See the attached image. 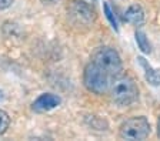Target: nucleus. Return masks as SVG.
Masks as SVG:
<instances>
[{
    "label": "nucleus",
    "instance_id": "1",
    "mask_svg": "<svg viewBox=\"0 0 160 141\" xmlns=\"http://www.w3.org/2000/svg\"><path fill=\"white\" fill-rule=\"evenodd\" d=\"M109 90L112 100L122 107H127V106L133 104L139 97V88H137L136 83L133 81V78L127 77V76H122V77L117 76L112 81Z\"/></svg>",
    "mask_w": 160,
    "mask_h": 141
},
{
    "label": "nucleus",
    "instance_id": "2",
    "mask_svg": "<svg viewBox=\"0 0 160 141\" xmlns=\"http://www.w3.org/2000/svg\"><path fill=\"white\" fill-rule=\"evenodd\" d=\"M92 61L97 67L102 68L104 73L109 74L112 80H114L117 76H120L122 68H123L119 53L112 47H100L99 50H96V53L93 54Z\"/></svg>",
    "mask_w": 160,
    "mask_h": 141
},
{
    "label": "nucleus",
    "instance_id": "3",
    "mask_svg": "<svg viewBox=\"0 0 160 141\" xmlns=\"http://www.w3.org/2000/svg\"><path fill=\"white\" fill-rule=\"evenodd\" d=\"M84 86L89 91L94 94H104L109 91L110 84H112V77L107 73H104L100 67H97L93 61H90L84 68L83 74Z\"/></svg>",
    "mask_w": 160,
    "mask_h": 141
},
{
    "label": "nucleus",
    "instance_id": "4",
    "mask_svg": "<svg viewBox=\"0 0 160 141\" xmlns=\"http://www.w3.org/2000/svg\"><path fill=\"white\" fill-rule=\"evenodd\" d=\"M150 134V124L144 117H132L120 125V137L123 140H144Z\"/></svg>",
    "mask_w": 160,
    "mask_h": 141
},
{
    "label": "nucleus",
    "instance_id": "5",
    "mask_svg": "<svg viewBox=\"0 0 160 141\" xmlns=\"http://www.w3.org/2000/svg\"><path fill=\"white\" fill-rule=\"evenodd\" d=\"M67 14L70 21L77 27H89L96 17L92 6L80 0H74L70 3V6L67 7Z\"/></svg>",
    "mask_w": 160,
    "mask_h": 141
},
{
    "label": "nucleus",
    "instance_id": "6",
    "mask_svg": "<svg viewBox=\"0 0 160 141\" xmlns=\"http://www.w3.org/2000/svg\"><path fill=\"white\" fill-rule=\"evenodd\" d=\"M60 103H62V98L59 96L52 93H46V94H42L40 97H37L34 100L32 108L36 113H46V111H50L53 108H56L57 106H60Z\"/></svg>",
    "mask_w": 160,
    "mask_h": 141
},
{
    "label": "nucleus",
    "instance_id": "7",
    "mask_svg": "<svg viewBox=\"0 0 160 141\" xmlns=\"http://www.w3.org/2000/svg\"><path fill=\"white\" fill-rule=\"evenodd\" d=\"M124 20L133 26H140L144 21V12L139 4H132L124 12Z\"/></svg>",
    "mask_w": 160,
    "mask_h": 141
},
{
    "label": "nucleus",
    "instance_id": "8",
    "mask_svg": "<svg viewBox=\"0 0 160 141\" xmlns=\"http://www.w3.org/2000/svg\"><path fill=\"white\" fill-rule=\"evenodd\" d=\"M140 66L143 67L144 70V77L149 81L152 86H160V70H156V68L152 67V64L143 57H137Z\"/></svg>",
    "mask_w": 160,
    "mask_h": 141
},
{
    "label": "nucleus",
    "instance_id": "9",
    "mask_svg": "<svg viewBox=\"0 0 160 141\" xmlns=\"http://www.w3.org/2000/svg\"><path fill=\"white\" fill-rule=\"evenodd\" d=\"M136 41H137V44H139L140 50L143 51V53H146V54L152 53V46H150L149 39L146 37L144 31H142V30L136 31Z\"/></svg>",
    "mask_w": 160,
    "mask_h": 141
},
{
    "label": "nucleus",
    "instance_id": "10",
    "mask_svg": "<svg viewBox=\"0 0 160 141\" xmlns=\"http://www.w3.org/2000/svg\"><path fill=\"white\" fill-rule=\"evenodd\" d=\"M9 124H10V117L7 114L6 111L0 110V135L4 134L9 128Z\"/></svg>",
    "mask_w": 160,
    "mask_h": 141
},
{
    "label": "nucleus",
    "instance_id": "11",
    "mask_svg": "<svg viewBox=\"0 0 160 141\" xmlns=\"http://www.w3.org/2000/svg\"><path fill=\"white\" fill-rule=\"evenodd\" d=\"M104 13H106V17L109 19V21L112 23V26H113L114 30H119V27H117V20H116V16H114V13L112 12V9H110L109 3H104Z\"/></svg>",
    "mask_w": 160,
    "mask_h": 141
},
{
    "label": "nucleus",
    "instance_id": "12",
    "mask_svg": "<svg viewBox=\"0 0 160 141\" xmlns=\"http://www.w3.org/2000/svg\"><path fill=\"white\" fill-rule=\"evenodd\" d=\"M13 0H0V10H6L12 6Z\"/></svg>",
    "mask_w": 160,
    "mask_h": 141
},
{
    "label": "nucleus",
    "instance_id": "13",
    "mask_svg": "<svg viewBox=\"0 0 160 141\" xmlns=\"http://www.w3.org/2000/svg\"><path fill=\"white\" fill-rule=\"evenodd\" d=\"M42 2H43V3H56V2H57V0H42Z\"/></svg>",
    "mask_w": 160,
    "mask_h": 141
},
{
    "label": "nucleus",
    "instance_id": "14",
    "mask_svg": "<svg viewBox=\"0 0 160 141\" xmlns=\"http://www.w3.org/2000/svg\"><path fill=\"white\" fill-rule=\"evenodd\" d=\"M157 133H159V135H160V118H159V123H157Z\"/></svg>",
    "mask_w": 160,
    "mask_h": 141
},
{
    "label": "nucleus",
    "instance_id": "15",
    "mask_svg": "<svg viewBox=\"0 0 160 141\" xmlns=\"http://www.w3.org/2000/svg\"><path fill=\"white\" fill-rule=\"evenodd\" d=\"M3 100V93H2V91H0V101Z\"/></svg>",
    "mask_w": 160,
    "mask_h": 141
}]
</instances>
